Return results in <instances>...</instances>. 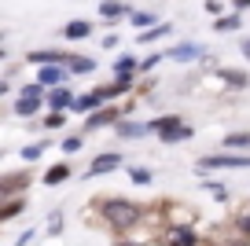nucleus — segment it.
Returning <instances> with one entry per match:
<instances>
[{
  "mask_svg": "<svg viewBox=\"0 0 250 246\" xmlns=\"http://www.w3.org/2000/svg\"><path fill=\"white\" fill-rule=\"evenodd\" d=\"M225 147H250V132H228Z\"/></svg>",
  "mask_w": 250,
  "mask_h": 246,
  "instance_id": "21",
  "label": "nucleus"
},
{
  "mask_svg": "<svg viewBox=\"0 0 250 246\" xmlns=\"http://www.w3.org/2000/svg\"><path fill=\"white\" fill-rule=\"evenodd\" d=\"M235 4H239V8H247V4H250V0H235Z\"/></svg>",
  "mask_w": 250,
  "mask_h": 246,
  "instance_id": "33",
  "label": "nucleus"
},
{
  "mask_svg": "<svg viewBox=\"0 0 250 246\" xmlns=\"http://www.w3.org/2000/svg\"><path fill=\"white\" fill-rule=\"evenodd\" d=\"M191 136H195V129H188V125H177V129H166V132H162L166 144H177V140H191Z\"/></svg>",
  "mask_w": 250,
  "mask_h": 246,
  "instance_id": "20",
  "label": "nucleus"
},
{
  "mask_svg": "<svg viewBox=\"0 0 250 246\" xmlns=\"http://www.w3.org/2000/svg\"><path fill=\"white\" fill-rule=\"evenodd\" d=\"M78 147H81V136H66V140H62V151H66V154H74Z\"/></svg>",
  "mask_w": 250,
  "mask_h": 246,
  "instance_id": "29",
  "label": "nucleus"
},
{
  "mask_svg": "<svg viewBox=\"0 0 250 246\" xmlns=\"http://www.w3.org/2000/svg\"><path fill=\"white\" fill-rule=\"evenodd\" d=\"M30 62H37V66H66V52H55V48H44V52H30Z\"/></svg>",
  "mask_w": 250,
  "mask_h": 246,
  "instance_id": "9",
  "label": "nucleus"
},
{
  "mask_svg": "<svg viewBox=\"0 0 250 246\" xmlns=\"http://www.w3.org/2000/svg\"><path fill=\"white\" fill-rule=\"evenodd\" d=\"M235 246H247V243H235Z\"/></svg>",
  "mask_w": 250,
  "mask_h": 246,
  "instance_id": "34",
  "label": "nucleus"
},
{
  "mask_svg": "<svg viewBox=\"0 0 250 246\" xmlns=\"http://www.w3.org/2000/svg\"><path fill=\"white\" fill-rule=\"evenodd\" d=\"M235 228H239V231H247V235H250V217H239V221H235Z\"/></svg>",
  "mask_w": 250,
  "mask_h": 246,
  "instance_id": "31",
  "label": "nucleus"
},
{
  "mask_svg": "<svg viewBox=\"0 0 250 246\" xmlns=\"http://www.w3.org/2000/svg\"><path fill=\"white\" fill-rule=\"evenodd\" d=\"M243 55H247V59H250V41H243Z\"/></svg>",
  "mask_w": 250,
  "mask_h": 246,
  "instance_id": "32",
  "label": "nucleus"
},
{
  "mask_svg": "<svg viewBox=\"0 0 250 246\" xmlns=\"http://www.w3.org/2000/svg\"><path fill=\"white\" fill-rule=\"evenodd\" d=\"M22 206H26L22 199H8L4 206H0V221H15V217L22 213Z\"/></svg>",
  "mask_w": 250,
  "mask_h": 246,
  "instance_id": "19",
  "label": "nucleus"
},
{
  "mask_svg": "<svg viewBox=\"0 0 250 246\" xmlns=\"http://www.w3.org/2000/svg\"><path fill=\"white\" fill-rule=\"evenodd\" d=\"M122 118H118V110H110V107H103V110H96V114H88L85 118V129L92 132V129H103V125H118Z\"/></svg>",
  "mask_w": 250,
  "mask_h": 246,
  "instance_id": "6",
  "label": "nucleus"
},
{
  "mask_svg": "<svg viewBox=\"0 0 250 246\" xmlns=\"http://www.w3.org/2000/svg\"><path fill=\"white\" fill-rule=\"evenodd\" d=\"M92 33V22H85V19H74V22H66V37L70 41H81Z\"/></svg>",
  "mask_w": 250,
  "mask_h": 246,
  "instance_id": "16",
  "label": "nucleus"
},
{
  "mask_svg": "<svg viewBox=\"0 0 250 246\" xmlns=\"http://www.w3.org/2000/svg\"><path fill=\"white\" fill-rule=\"evenodd\" d=\"M166 246H199V235H195V228L180 224V228H173V235H169Z\"/></svg>",
  "mask_w": 250,
  "mask_h": 246,
  "instance_id": "11",
  "label": "nucleus"
},
{
  "mask_svg": "<svg viewBox=\"0 0 250 246\" xmlns=\"http://www.w3.org/2000/svg\"><path fill=\"white\" fill-rule=\"evenodd\" d=\"M133 70H140V62H136L133 55H122V59L114 62V81L118 77H133Z\"/></svg>",
  "mask_w": 250,
  "mask_h": 246,
  "instance_id": "15",
  "label": "nucleus"
},
{
  "mask_svg": "<svg viewBox=\"0 0 250 246\" xmlns=\"http://www.w3.org/2000/svg\"><path fill=\"white\" fill-rule=\"evenodd\" d=\"M44 147H48V144H33V147H26V151H22V158H26V162L41 158V154H44Z\"/></svg>",
  "mask_w": 250,
  "mask_h": 246,
  "instance_id": "28",
  "label": "nucleus"
},
{
  "mask_svg": "<svg viewBox=\"0 0 250 246\" xmlns=\"http://www.w3.org/2000/svg\"><path fill=\"white\" fill-rule=\"evenodd\" d=\"M118 136H122V140H140V136H147V132H151V125L147 122H118Z\"/></svg>",
  "mask_w": 250,
  "mask_h": 246,
  "instance_id": "8",
  "label": "nucleus"
},
{
  "mask_svg": "<svg viewBox=\"0 0 250 246\" xmlns=\"http://www.w3.org/2000/svg\"><path fill=\"white\" fill-rule=\"evenodd\" d=\"M203 55V44H177L169 52V59H180V62H191V59H199Z\"/></svg>",
  "mask_w": 250,
  "mask_h": 246,
  "instance_id": "12",
  "label": "nucleus"
},
{
  "mask_svg": "<svg viewBox=\"0 0 250 246\" xmlns=\"http://www.w3.org/2000/svg\"><path fill=\"white\" fill-rule=\"evenodd\" d=\"M158 62H162V55H151V59H144V62H140V70H155Z\"/></svg>",
  "mask_w": 250,
  "mask_h": 246,
  "instance_id": "30",
  "label": "nucleus"
},
{
  "mask_svg": "<svg viewBox=\"0 0 250 246\" xmlns=\"http://www.w3.org/2000/svg\"><path fill=\"white\" fill-rule=\"evenodd\" d=\"M147 125H151V132H158V136H162L166 129H177V125H184V122H180L177 114H166V118H151Z\"/></svg>",
  "mask_w": 250,
  "mask_h": 246,
  "instance_id": "17",
  "label": "nucleus"
},
{
  "mask_svg": "<svg viewBox=\"0 0 250 246\" xmlns=\"http://www.w3.org/2000/svg\"><path fill=\"white\" fill-rule=\"evenodd\" d=\"M62 125H66V114H62V110H52L48 122H44V129H62Z\"/></svg>",
  "mask_w": 250,
  "mask_h": 246,
  "instance_id": "25",
  "label": "nucleus"
},
{
  "mask_svg": "<svg viewBox=\"0 0 250 246\" xmlns=\"http://www.w3.org/2000/svg\"><path fill=\"white\" fill-rule=\"evenodd\" d=\"M217 74H221V81H228V85H235V88L247 85V74H235V70H217Z\"/></svg>",
  "mask_w": 250,
  "mask_h": 246,
  "instance_id": "22",
  "label": "nucleus"
},
{
  "mask_svg": "<svg viewBox=\"0 0 250 246\" xmlns=\"http://www.w3.org/2000/svg\"><path fill=\"white\" fill-rule=\"evenodd\" d=\"M74 110H78V114H96V110H103V100H100V92H88V96H78V100H74Z\"/></svg>",
  "mask_w": 250,
  "mask_h": 246,
  "instance_id": "10",
  "label": "nucleus"
},
{
  "mask_svg": "<svg viewBox=\"0 0 250 246\" xmlns=\"http://www.w3.org/2000/svg\"><path fill=\"white\" fill-rule=\"evenodd\" d=\"M199 169H250V158H243V154H210V158H199Z\"/></svg>",
  "mask_w": 250,
  "mask_h": 246,
  "instance_id": "3",
  "label": "nucleus"
},
{
  "mask_svg": "<svg viewBox=\"0 0 250 246\" xmlns=\"http://www.w3.org/2000/svg\"><path fill=\"white\" fill-rule=\"evenodd\" d=\"M100 213L107 217V224H110V228L129 231V228H136V224H140L144 209L136 206V202H129V199H107V202L100 206Z\"/></svg>",
  "mask_w": 250,
  "mask_h": 246,
  "instance_id": "1",
  "label": "nucleus"
},
{
  "mask_svg": "<svg viewBox=\"0 0 250 246\" xmlns=\"http://www.w3.org/2000/svg\"><path fill=\"white\" fill-rule=\"evenodd\" d=\"M122 154H114V151H107V154H100V158H96L92 162V165H88V173H85V177H103V173H114L118 169V165H122Z\"/></svg>",
  "mask_w": 250,
  "mask_h": 246,
  "instance_id": "4",
  "label": "nucleus"
},
{
  "mask_svg": "<svg viewBox=\"0 0 250 246\" xmlns=\"http://www.w3.org/2000/svg\"><path fill=\"white\" fill-rule=\"evenodd\" d=\"M66 66H70V74H92L96 59H85V55H66Z\"/></svg>",
  "mask_w": 250,
  "mask_h": 246,
  "instance_id": "14",
  "label": "nucleus"
},
{
  "mask_svg": "<svg viewBox=\"0 0 250 246\" xmlns=\"http://www.w3.org/2000/svg\"><path fill=\"white\" fill-rule=\"evenodd\" d=\"M74 100H78V96H70V88L59 85V88H52V96H48V107L52 110H74Z\"/></svg>",
  "mask_w": 250,
  "mask_h": 246,
  "instance_id": "7",
  "label": "nucleus"
},
{
  "mask_svg": "<svg viewBox=\"0 0 250 246\" xmlns=\"http://www.w3.org/2000/svg\"><path fill=\"white\" fill-rule=\"evenodd\" d=\"M133 26H136V30H147V26H158V22H155V15H151V11H136V15H133Z\"/></svg>",
  "mask_w": 250,
  "mask_h": 246,
  "instance_id": "23",
  "label": "nucleus"
},
{
  "mask_svg": "<svg viewBox=\"0 0 250 246\" xmlns=\"http://www.w3.org/2000/svg\"><path fill=\"white\" fill-rule=\"evenodd\" d=\"M66 177H70V162H59V165H52V169L44 173V184L55 187V184H62Z\"/></svg>",
  "mask_w": 250,
  "mask_h": 246,
  "instance_id": "13",
  "label": "nucleus"
},
{
  "mask_svg": "<svg viewBox=\"0 0 250 246\" xmlns=\"http://www.w3.org/2000/svg\"><path fill=\"white\" fill-rule=\"evenodd\" d=\"M129 177H133V184H151V169H129Z\"/></svg>",
  "mask_w": 250,
  "mask_h": 246,
  "instance_id": "26",
  "label": "nucleus"
},
{
  "mask_svg": "<svg viewBox=\"0 0 250 246\" xmlns=\"http://www.w3.org/2000/svg\"><path fill=\"white\" fill-rule=\"evenodd\" d=\"M166 33H169V26H166V22H158V26H151V30L147 33H144V44H147V41H158V37H166Z\"/></svg>",
  "mask_w": 250,
  "mask_h": 246,
  "instance_id": "24",
  "label": "nucleus"
},
{
  "mask_svg": "<svg viewBox=\"0 0 250 246\" xmlns=\"http://www.w3.org/2000/svg\"><path fill=\"white\" fill-rule=\"evenodd\" d=\"M66 74H70V70H59V62H55V66H41L37 70V85L59 88V85H66Z\"/></svg>",
  "mask_w": 250,
  "mask_h": 246,
  "instance_id": "5",
  "label": "nucleus"
},
{
  "mask_svg": "<svg viewBox=\"0 0 250 246\" xmlns=\"http://www.w3.org/2000/svg\"><path fill=\"white\" fill-rule=\"evenodd\" d=\"M217 30H239V15H225V19H217Z\"/></svg>",
  "mask_w": 250,
  "mask_h": 246,
  "instance_id": "27",
  "label": "nucleus"
},
{
  "mask_svg": "<svg viewBox=\"0 0 250 246\" xmlns=\"http://www.w3.org/2000/svg\"><path fill=\"white\" fill-rule=\"evenodd\" d=\"M125 11H129V8H125L122 0H103V4H100V15L103 19H122Z\"/></svg>",
  "mask_w": 250,
  "mask_h": 246,
  "instance_id": "18",
  "label": "nucleus"
},
{
  "mask_svg": "<svg viewBox=\"0 0 250 246\" xmlns=\"http://www.w3.org/2000/svg\"><path fill=\"white\" fill-rule=\"evenodd\" d=\"M41 96H44V85H26L22 96L15 100V114L19 118H33L41 110Z\"/></svg>",
  "mask_w": 250,
  "mask_h": 246,
  "instance_id": "2",
  "label": "nucleus"
}]
</instances>
